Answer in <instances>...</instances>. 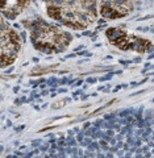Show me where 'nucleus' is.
I'll use <instances>...</instances> for the list:
<instances>
[{"label": "nucleus", "instance_id": "obj_1", "mask_svg": "<svg viewBox=\"0 0 154 158\" xmlns=\"http://www.w3.org/2000/svg\"><path fill=\"white\" fill-rule=\"evenodd\" d=\"M48 15L65 27L86 29L96 20V0H48Z\"/></svg>", "mask_w": 154, "mask_h": 158}, {"label": "nucleus", "instance_id": "obj_2", "mask_svg": "<svg viewBox=\"0 0 154 158\" xmlns=\"http://www.w3.org/2000/svg\"><path fill=\"white\" fill-rule=\"evenodd\" d=\"M30 41L34 48L44 53H59L70 45L71 34L69 32L41 19H36L29 24Z\"/></svg>", "mask_w": 154, "mask_h": 158}, {"label": "nucleus", "instance_id": "obj_3", "mask_svg": "<svg viewBox=\"0 0 154 158\" xmlns=\"http://www.w3.org/2000/svg\"><path fill=\"white\" fill-rule=\"evenodd\" d=\"M107 37L115 46L123 50H133L138 53H146L153 49V44L146 38L132 34L121 28H111L107 30Z\"/></svg>", "mask_w": 154, "mask_h": 158}, {"label": "nucleus", "instance_id": "obj_4", "mask_svg": "<svg viewBox=\"0 0 154 158\" xmlns=\"http://www.w3.org/2000/svg\"><path fill=\"white\" fill-rule=\"evenodd\" d=\"M0 48H2V67L4 69L15 62L21 50V40L19 34L5 24L4 19L2 20Z\"/></svg>", "mask_w": 154, "mask_h": 158}, {"label": "nucleus", "instance_id": "obj_5", "mask_svg": "<svg viewBox=\"0 0 154 158\" xmlns=\"http://www.w3.org/2000/svg\"><path fill=\"white\" fill-rule=\"evenodd\" d=\"M30 0H2V12L8 19H16Z\"/></svg>", "mask_w": 154, "mask_h": 158}, {"label": "nucleus", "instance_id": "obj_6", "mask_svg": "<svg viewBox=\"0 0 154 158\" xmlns=\"http://www.w3.org/2000/svg\"><path fill=\"white\" fill-rule=\"evenodd\" d=\"M65 104H66V102H63V100L62 102H59V103H54L53 104V108H59V107H63Z\"/></svg>", "mask_w": 154, "mask_h": 158}]
</instances>
